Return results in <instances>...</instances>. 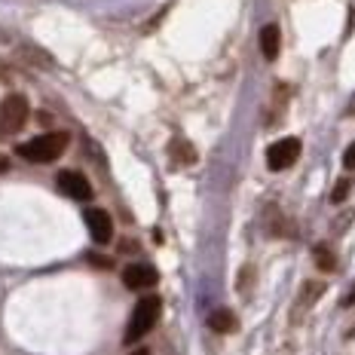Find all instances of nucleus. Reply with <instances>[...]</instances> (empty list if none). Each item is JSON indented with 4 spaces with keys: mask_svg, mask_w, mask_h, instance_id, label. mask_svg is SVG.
I'll return each instance as SVG.
<instances>
[{
    "mask_svg": "<svg viewBox=\"0 0 355 355\" xmlns=\"http://www.w3.org/2000/svg\"><path fill=\"white\" fill-rule=\"evenodd\" d=\"M58 190H62L64 196L77 199V202H89V199H92V184L80 172H58Z\"/></svg>",
    "mask_w": 355,
    "mask_h": 355,
    "instance_id": "nucleus-6",
    "label": "nucleus"
},
{
    "mask_svg": "<svg viewBox=\"0 0 355 355\" xmlns=\"http://www.w3.org/2000/svg\"><path fill=\"white\" fill-rule=\"evenodd\" d=\"M157 270L150 263H132L123 270V285L132 288V291H144V288H153L157 285Z\"/></svg>",
    "mask_w": 355,
    "mask_h": 355,
    "instance_id": "nucleus-7",
    "label": "nucleus"
},
{
    "mask_svg": "<svg viewBox=\"0 0 355 355\" xmlns=\"http://www.w3.org/2000/svg\"><path fill=\"white\" fill-rule=\"evenodd\" d=\"M135 355H147V349H138V352H135Z\"/></svg>",
    "mask_w": 355,
    "mask_h": 355,
    "instance_id": "nucleus-16",
    "label": "nucleus"
},
{
    "mask_svg": "<svg viewBox=\"0 0 355 355\" xmlns=\"http://www.w3.org/2000/svg\"><path fill=\"white\" fill-rule=\"evenodd\" d=\"M349 190H352V181H349V178H340L334 193H331V202H343V199L349 196Z\"/></svg>",
    "mask_w": 355,
    "mask_h": 355,
    "instance_id": "nucleus-11",
    "label": "nucleus"
},
{
    "mask_svg": "<svg viewBox=\"0 0 355 355\" xmlns=\"http://www.w3.org/2000/svg\"><path fill=\"white\" fill-rule=\"evenodd\" d=\"M322 291H324L322 282H309L306 288H303V294H300V303H306V306H309V303L315 300V294H322Z\"/></svg>",
    "mask_w": 355,
    "mask_h": 355,
    "instance_id": "nucleus-12",
    "label": "nucleus"
},
{
    "mask_svg": "<svg viewBox=\"0 0 355 355\" xmlns=\"http://www.w3.org/2000/svg\"><path fill=\"white\" fill-rule=\"evenodd\" d=\"M86 227H89V236H92L98 245H107L114 239V220L105 209H86Z\"/></svg>",
    "mask_w": 355,
    "mask_h": 355,
    "instance_id": "nucleus-5",
    "label": "nucleus"
},
{
    "mask_svg": "<svg viewBox=\"0 0 355 355\" xmlns=\"http://www.w3.org/2000/svg\"><path fill=\"white\" fill-rule=\"evenodd\" d=\"M343 166H346V168H355V141L346 147V153H343Z\"/></svg>",
    "mask_w": 355,
    "mask_h": 355,
    "instance_id": "nucleus-13",
    "label": "nucleus"
},
{
    "mask_svg": "<svg viewBox=\"0 0 355 355\" xmlns=\"http://www.w3.org/2000/svg\"><path fill=\"white\" fill-rule=\"evenodd\" d=\"M159 309H162V300L159 297H141L132 309V319L125 324V334H123V343H138L147 331L157 324L159 319Z\"/></svg>",
    "mask_w": 355,
    "mask_h": 355,
    "instance_id": "nucleus-2",
    "label": "nucleus"
},
{
    "mask_svg": "<svg viewBox=\"0 0 355 355\" xmlns=\"http://www.w3.org/2000/svg\"><path fill=\"white\" fill-rule=\"evenodd\" d=\"M68 141V132H46V135L31 138L28 144H19V157H25L28 162H53L64 153Z\"/></svg>",
    "mask_w": 355,
    "mask_h": 355,
    "instance_id": "nucleus-1",
    "label": "nucleus"
},
{
    "mask_svg": "<svg viewBox=\"0 0 355 355\" xmlns=\"http://www.w3.org/2000/svg\"><path fill=\"white\" fill-rule=\"evenodd\" d=\"M28 120V101L21 95H10L0 101V135H16Z\"/></svg>",
    "mask_w": 355,
    "mask_h": 355,
    "instance_id": "nucleus-3",
    "label": "nucleus"
},
{
    "mask_svg": "<svg viewBox=\"0 0 355 355\" xmlns=\"http://www.w3.org/2000/svg\"><path fill=\"white\" fill-rule=\"evenodd\" d=\"M313 257H315V266H319V270H324V272L337 266V261H334V254H331L328 245H315V248H313Z\"/></svg>",
    "mask_w": 355,
    "mask_h": 355,
    "instance_id": "nucleus-10",
    "label": "nucleus"
},
{
    "mask_svg": "<svg viewBox=\"0 0 355 355\" xmlns=\"http://www.w3.org/2000/svg\"><path fill=\"white\" fill-rule=\"evenodd\" d=\"M300 157V141L297 138H282V141L270 144V150H266V166L272 168V172H285V168H291L294 162Z\"/></svg>",
    "mask_w": 355,
    "mask_h": 355,
    "instance_id": "nucleus-4",
    "label": "nucleus"
},
{
    "mask_svg": "<svg viewBox=\"0 0 355 355\" xmlns=\"http://www.w3.org/2000/svg\"><path fill=\"white\" fill-rule=\"evenodd\" d=\"M209 328L218 331V334H230V331L239 328V322H236V315L230 313V309H214V313L209 315Z\"/></svg>",
    "mask_w": 355,
    "mask_h": 355,
    "instance_id": "nucleus-9",
    "label": "nucleus"
},
{
    "mask_svg": "<svg viewBox=\"0 0 355 355\" xmlns=\"http://www.w3.org/2000/svg\"><path fill=\"white\" fill-rule=\"evenodd\" d=\"M279 49H282V31H279V25H263L261 28V53H263V58L266 62H276Z\"/></svg>",
    "mask_w": 355,
    "mask_h": 355,
    "instance_id": "nucleus-8",
    "label": "nucleus"
},
{
    "mask_svg": "<svg viewBox=\"0 0 355 355\" xmlns=\"http://www.w3.org/2000/svg\"><path fill=\"white\" fill-rule=\"evenodd\" d=\"M343 306H355V288L349 294H346V300H343Z\"/></svg>",
    "mask_w": 355,
    "mask_h": 355,
    "instance_id": "nucleus-14",
    "label": "nucleus"
},
{
    "mask_svg": "<svg viewBox=\"0 0 355 355\" xmlns=\"http://www.w3.org/2000/svg\"><path fill=\"white\" fill-rule=\"evenodd\" d=\"M6 166H10V162H6V157H3V153H0V175L6 172Z\"/></svg>",
    "mask_w": 355,
    "mask_h": 355,
    "instance_id": "nucleus-15",
    "label": "nucleus"
}]
</instances>
